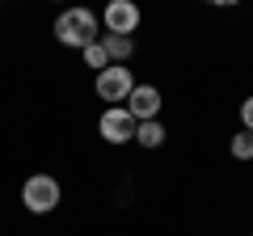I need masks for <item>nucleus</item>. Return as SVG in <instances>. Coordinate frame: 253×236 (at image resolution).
Here are the masks:
<instances>
[{
	"label": "nucleus",
	"mask_w": 253,
	"mask_h": 236,
	"mask_svg": "<svg viewBox=\"0 0 253 236\" xmlns=\"http://www.w3.org/2000/svg\"><path fill=\"white\" fill-rule=\"evenodd\" d=\"M101 46H106L110 64H126V59L135 55V38L131 34H101Z\"/></svg>",
	"instance_id": "obj_7"
},
{
	"label": "nucleus",
	"mask_w": 253,
	"mask_h": 236,
	"mask_svg": "<svg viewBox=\"0 0 253 236\" xmlns=\"http://www.w3.org/2000/svg\"><path fill=\"white\" fill-rule=\"evenodd\" d=\"M126 110L135 122H148V118H161V89L156 84H135L131 97H126Z\"/></svg>",
	"instance_id": "obj_6"
},
{
	"label": "nucleus",
	"mask_w": 253,
	"mask_h": 236,
	"mask_svg": "<svg viewBox=\"0 0 253 236\" xmlns=\"http://www.w3.org/2000/svg\"><path fill=\"white\" fill-rule=\"evenodd\" d=\"M144 13H139L135 0H106V9H101V30L106 34H135Z\"/></svg>",
	"instance_id": "obj_5"
},
{
	"label": "nucleus",
	"mask_w": 253,
	"mask_h": 236,
	"mask_svg": "<svg viewBox=\"0 0 253 236\" xmlns=\"http://www.w3.org/2000/svg\"><path fill=\"white\" fill-rule=\"evenodd\" d=\"M241 127H245V131H253V97H245V101H241Z\"/></svg>",
	"instance_id": "obj_11"
},
{
	"label": "nucleus",
	"mask_w": 253,
	"mask_h": 236,
	"mask_svg": "<svg viewBox=\"0 0 253 236\" xmlns=\"http://www.w3.org/2000/svg\"><path fill=\"white\" fill-rule=\"evenodd\" d=\"M228 152H232L236 160H253V131H245V127H241L232 139H228Z\"/></svg>",
	"instance_id": "obj_9"
},
{
	"label": "nucleus",
	"mask_w": 253,
	"mask_h": 236,
	"mask_svg": "<svg viewBox=\"0 0 253 236\" xmlns=\"http://www.w3.org/2000/svg\"><path fill=\"white\" fill-rule=\"evenodd\" d=\"M81 55H84V68H97V72H106V68H110V55H106V46H101V38H97V42H89Z\"/></svg>",
	"instance_id": "obj_10"
},
{
	"label": "nucleus",
	"mask_w": 253,
	"mask_h": 236,
	"mask_svg": "<svg viewBox=\"0 0 253 236\" xmlns=\"http://www.w3.org/2000/svg\"><path fill=\"white\" fill-rule=\"evenodd\" d=\"M55 38H59V46H76V51H84L89 42L101 38V13L84 9V4H68V9H59V17H55Z\"/></svg>",
	"instance_id": "obj_1"
},
{
	"label": "nucleus",
	"mask_w": 253,
	"mask_h": 236,
	"mask_svg": "<svg viewBox=\"0 0 253 236\" xmlns=\"http://www.w3.org/2000/svg\"><path fill=\"white\" fill-rule=\"evenodd\" d=\"M93 89H97V97L110 101V106H126L131 89H135V76H131V68H126V64H110L106 72L93 76Z\"/></svg>",
	"instance_id": "obj_3"
},
{
	"label": "nucleus",
	"mask_w": 253,
	"mask_h": 236,
	"mask_svg": "<svg viewBox=\"0 0 253 236\" xmlns=\"http://www.w3.org/2000/svg\"><path fill=\"white\" fill-rule=\"evenodd\" d=\"M59 202H63L59 177H51V173H30L26 182H21V207L30 215H51Z\"/></svg>",
	"instance_id": "obj_2"
},
{
	"label": "nucleus",
	"mask_w": 253,
	"mask_h": 236,
	"mask_svg": "<svg viewBox=\"0 0 253 236\" xmlns=\"http://www.w3.org/2000/svg\"><path fill=\"white\" fill-rule=\"evenodd\" d=\"M135 144L148 148V152H152V148H161V144H165V122H161V118L139 122V127H135Z\"/></svg>",
	"instance_id": "obj_8"
},
{
	"label": "nucleus",
	"mask_w": 253,
	"mask_h": 236,
	"mask_svg": "<svg viewBox=\"0 0 253 236\" xmlns=\"http://www.w3.org/2000/svg\"><path fill=\"white\" fill-rule=\"evenodd\" d=\"M135 118H131V110L126 106H106L101 110V118H97V135L106 139V144H114V148H123V144H131L135 139Z\"/></svg>",
	"instance_id": "obj_4"
},
{
	"label": "nucleus",
	"mask_w": 253,
	"mask_h": 236,
	"mask_svg": "<svg viewBox=\"0 0 253 236\" xmlns=\"http://www.w3.org/2000/svg\"><path fill=\"white\" fill-rule=\"evenodd\" d=\"M207 4H215V9H232V4H241V0H207Z\"/></svg>",
	"instance_id": "obj_12"
}]
</instances>
